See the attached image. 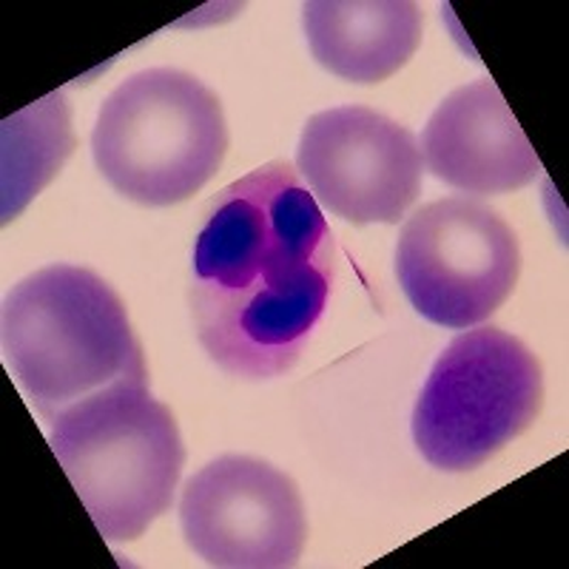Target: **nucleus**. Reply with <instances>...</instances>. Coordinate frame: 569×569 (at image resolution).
<instances>
[{"instance_id": "f03ea898", "label": "nucleus", "mask_w": 569, "mask_h": 569, "mask_svg": "<svg viewBox=\"0 0 569 569\" xmlns=\"http://www.w3.org/2000/svg\"><path fill=\"white\" fill-rule=\"evenodd\" d=\"M3 353L40 416H54L117 382H149L123 299L89 268L49 266L3 302Z\"/></svg>"}, {"instance_id": "423d86ee", "label": "nucleus", "mask_w": 569, "mask_h": 569, "mask_svg": "<svg viewBox=\"0 0 569 569\" xmlns=\"http://www.w3.org/2000/svg\"><path fill=\"white\" fill-rule=\"evenodd\" d=\"M521 273V248L507 220L470 197L427 202L396 246L401 291L427 322L470 330L507 302Z\"/></svg>"}, {"instance_id": "20e7f679", "label": "nucleus", "mask_w": 569, "mask_h": 569, "mask_svg": "<svg viewBox=\"0 0 569 569\" xmlns=\"http://www.w3.org/2000/svg\"><path fill=\"white\" fill-rule=\"evenodd\" d=\"M228 126L220 98L194 74L146 69L103 100L91 154L117 194L140 206H177L222 166Z\"/></svg>"}, {"instance_id": "1a4fd4ad", "label": "nucleus", "mask_w": 569, "mask_h": 569, "mask_svg": "<svg viewBox=\"0 0 569 569\" xmlns=\"http://www.w3.org/2000/svg\"><path fill=\"white\" fill-rule=\"evenodd\" d=\"M421 160L465 194H510L541 174V160L490 78L450 91L421 131Z\"/></svg>"}, {"instance_id": "7ed1b4c3", "label": "nucleus", "mask_w": 569, "mask_h": 569, "mask_svg": "<svg viewBox=\"0 0 569 569\" xmlns=\"http://www.w3.org/2000/svg\"><path fill=\"white\" fill-rule=\"evenodd\" d=\"M49 441L106 541H134L169 512L186 447L174 413L149 382L86 396L54 416Z\"/></svg>"}, {"instance_id": "9b49d317", "label": "nucleus", "mask_w": 569, "mask_h": 569, "mask_svg": "<svg viewBox=\"0 0 569 569\" xmlns=\"http://www.w3.org/2000/svg\"><path fill=\"white\" fill-rule=\"evenodd\" d=\"M74 151L63 91L14 111L0 129V220L12 222L54 180Z\"/></svg>"}, {"instance_id": "0eeeda50", "label": "nucleus", "mask_w": 569, "mask_h": 569, "mask_svg": "<svg viewBox=\"0 0 569 569\" xmlns=\"http://www.w3.org/2000/svg\"><path fill=\"white\" fill-rule=\"evenodd\" d=\"M180 525L188 547L222 569H288L308 538L302 496L282 470L220 456L186 481Z\"/></svg>"}, {"instance_id": "39448f33", "label": "nucleus", "mask_w": 569, "mask_h": 569, "mask_svg": "<svg viewBox=\"0 0 569 569\" xmlns=\"http://www.w3.org/2000/svg\"><path fill=\"white\" fill-rule=\"evenodd\" d=\"M536 353L501 328L459 333L436 359L413 410V441L439 470L485 465L541 413Z\"/></svg>"}, {"instance_id": "6e6552de", "label": "nucleus", "mask_w": 569, "mask_h": 569, "mask_svg": "<svg viewBox=\"0 0 569 569\" xmlns=\"http://www.w3.org/2000/svg\"><path fill=\"white\" fill-rule=\"evenodd\" d=\"M313 200L356 226H396L421 191V149L390 117L365 106L313 114L297 149Z\"/></svg>"}, {"instance_id": "9d476101", "label": "nucleus", "mask_w": 569, "mask_h": 569, "mask_svg": "<svg viewBox=\"0 0 569 569\" xmlns=\"http://www.w3.org/2000/svg\"><path fill=\"white\" fill-rule=\"evenodd\" d=\"M302 27L319 66L350 83H382L416 54L421 9L410 0H311Z\"/></svg>"}, {"instance_id": "f257e3e1", "label": "nucleus", "mask_w": 569, "mask_h": 569, "mask_svg": "<svg viewBox=\"0 0 569 569\" xmlns=\"http://www.w3.org/2000/svg\"><path fill=\"white\" fill-rule=\"evenodd\" d=\"M333 237L288 162H268L217 194L197 233L191 311L226 373L291 370L325 313Z\"/></svg>"}]
</instances>
